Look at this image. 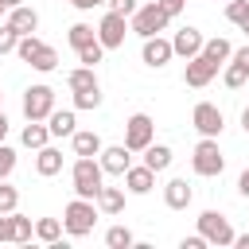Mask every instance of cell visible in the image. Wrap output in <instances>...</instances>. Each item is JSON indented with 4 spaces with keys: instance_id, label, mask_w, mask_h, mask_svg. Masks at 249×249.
Returning a JSON list of instances; mask_svg holds the SVG:
<instances>
[{
    "instance_id": "1",
    "label": "cell",
    "mask_w": 249,
    "mask_h": 249,
    "mask_svg": "<svg viewBox=\"0 0 249 249\" xmlns=\"http://www.w3.org/2000/svg\"><path fill=\"white\" fill-rule=\"evenodd\" d=\"M70 183H74V195L78 198H97L101 183H105V171L93 156H78L74 167H70Z\"/></svg>"
},
{
    "instance_id": "2",
    "label": "cell",
    "mask_w": 249,
    "mask_h": 249,
    "mask_svg": "<svg viewBox=\"0 0 249 249\" xmlns=\"http://www.w3.org/2000/svg\"><path fill=\"white\" fill-rule=\"evenodd\" d=\"M93 226H97V206H93V198H74V202H66V210H62V230H66L70 237H86V233H93Z\"/></svg>"
},
{
    "instance_id": "3",
    "label": "cell",
    "mask_w": 249,
    "mask_h": 249,
    "mask_svg": "<svg viewBox=\"0 0 249 249\" xmlns=\"http://www.w3.org/2000/svg\"><path fill=\"white\" fill-rule=\"evenodd\" d=\"M191 167H195V175H222V167H226V160H222V148H218V140L214 136H202L198 144H195V156H191Z\"/></svg>"
},
{
    "instance_id": "4",
    "label": "cell",
    "mask_w": 249,
    "mask_h": 249,
    "mask_svg": "<svg viewBox=\"0 0 249 249\" xmlns=\"http://www.w3.org/2000/svg\"><path fill=\"white\" fill-rule=\"evenodd\" d=\"M167 12H163V4L156 0V4H144V8H136L132 12V19H128V27L140 35V39H148V35H160L163 27H167Z\"/></svg>"
},
{
    "instance_id": "5",
    "label": "cell",
    "mask_w": 249,
    "mask_h": 249,
    "mask_svg": "<svg viewBox=\"0 0 249 249\" xmlns=\"http://www.w3.org/2000/svg\"><path fill=\"white\" fill-rule=\"evenodd\" d=\"M152 136H156V121L148 113H132L124 121V148L128 152H144L152 144Z\"/></svg>"
},
{
    "instance_id": "6",
    "label": "cell",
    "mask_w": 249,
    "mask_h": 249,
    "mask_svg": "<svg viewBox=\"0 0 249 249\" xmlns=\"http://www.w3.org/2000/svg\"><path fill=\"white\" fill-rule=\"evenodd\" d=\"M198 233L206 237V245H233V226H230L226 214H218V210L198 214Z\"/></svg>"
},
{
    "instance_id": "7",
    "label": "cell",
    "mask_w": 249,
    "mask_h": 249,
    "mask_svg": "<svg viewBox=\"0 0 249 249\" xmlns=\"http://www.w3.org/2000/svg\"><path fill=\"white\" fill-rule=\"evenodd\" d=\"M124 31H128V16H121V12H105L101 23H97V43H101L105 51H117V47L124 43Z\"/></svg>"
},
{
    "instance_id": "8",
    "label": "cell",
    "mask_w": 249,
    "mask_h": 249,
    "mask_svg": "<svg viewBox=\"0 0 249 249\" xmlns=\"http://www.w3.org/2000/svg\"><path fill=\"white\" fill-rule=\"evenodd\" d=\"M54 109V89L51 86H31L23 93V117L27 121H47Z\"/></svg>"
},
{
    "instance_id": "9",
    "label": "cell",
    "mask_w": 249,
    "mask_h": 249,
    "mask_svg": "<svg viewBox=\"0 0 249 249\" xmlns=\"http://www.w3.org/2000/svg\"><path fill=\"white\" fill-rule=\"evenodd\" d=\"M191 124H195L202 136H214V140H218V132L226 128V117H222V109H218V105L198 101V105H195V113H191Z\"/></svg>"
},
{
    "instance_id": "10",
    "label": "cell",
    "mask_w": 249,
    "mask_h": 249,
    "mask_svg": "<svg viewBox=\"0 0 249 249\" xmlns=\"http://www.w3.org/2000/svg\"><path fill=\"white\" fill-rule=\"evenodd\" d=\"M214 74H218V66H214V62H210V58L198 51L195 58H187L183 82H187V86H195V89H202V86H210V78H214Z\"/></svg>"
},
{
    "instance_id": "11",
    "label": "cell",
    "mask_w": 249,
    "mask_h": 249,
    "mask_svg": "<svg viewBox=\"0 0 249 249\" xmlns=\"http://www.w3.org/2000/svg\"><path fill=\"white\" fill-rule=\"evenodd\" d=\"M97 156H101L97 163H101V171H105V175H124V171H128V163H132V152H128L124 144H113V148H101Z\"/></svg>"
},
{
    "instance_id": "12",
    "label": "cell",
    "mask_w": 249,
    "mask_h": 249,
    "mask_svg": "<svg viewBox=\"0 0 249 249\" xmlns=\"http://www.w3.org/2000/svg\"><path fill=\"white\" fill-rule=\"evenodd\" d=\"M202 31L198 27H183V31H175V39H171V51L179 54V58H195L198 51H202Z\"/></svg>"
},
{
    "instance_id": "13",
    "label": "cell",
    "mask_w": 249,
    "mask_h": 249,
    "mask_svg": "<svg viewBox=\"0 0 249 249\" xmlns=\"http://www.w3.org/2000/svg\"><path fill=\"white\" fill-rule=\"evenodd\" d=\"M171 54H175V51H171V39H160V35H148V39H144V62H148V66L160 70V66L171 62Z\"/></svg>"
},
{
    "instance_id": "14",
    "label": "cell",
    "mask_w": 249,
    "mask_h": 249,
    "mask_svg": "<svg viewBox=\"0 0 249 249\" xmlns=\"http://www.w3.org/2000/svg\"><path fill=\"white\" fill-rule=\"evenodd\" d=\"M8 27H12L16 35H35V27H39V16H35V8H23V4L8 8Z\"/></svg>"
},
{
    "instance_id": "15",
    "label": "cell",
    "mask_w": 249,
    "mask_h": 249,
    "mask_svg": "<svg viewBox=\"0 0 249 249\" xmlns=\"http://www.w3.org/2000/svg\"><path fill=\"white\" fill-rule=\"evenodd\" d=\"M124 187H128L132 195H148V191L156 187V171H152L148 163H140V167L128 163V171H124Z\"/></svg>"
},
{
    "instance_id": "16",
    "label": "cell",
    "mask_w": 249,
    "mask_h": 249,
    "mask_svg": "<svg viewBox=\"0 0 249 249\" xmlns=\"http://www.w3.org/2000/svg\"><path fill=\"white\" fill-rule=\"evenodd\" d=\"M191 183L187 179H167V187H163V202L171 206V210H187L191 206Z\"/></svg>"
},
{
    "instance_id": "17",
    "label": "cell",
    "mask_w": 249,
    "mask_h": 249,
    "mask_svg": "<svg viewBox=\"0 0 249 249\" xmlns=\"http://www.w3.org/2000/svg\"><path fill=\"white\" fill-rule=\"evenodd\" d=\"M35 171H39L43 179L58 175V171H62V152H58V148H51V144H43V148H39V156H35Z\"/></svg>"
},
{
    "instance_id": "18",
    "label": "cell",
    "mask_w": 249,
    "mask_h": 249,
    "mask_svg": "<svg viewBox=\"0 0 249 249\" xmlns=\"http://www.w3.org/2000/svg\"><path fill=\"white\" fill-rule=\"evenodd\" d=\"M97 210H105V214H121L124 210V187H105L101 183V191H97Z\"/></svg>"
},
{
    "instance_id": "19",
    "label": "cell",
    "mask_w": 249,
    "mask_h": 249,
    "mask_svg": "<svg viewBox=\"0 0 249 249\" xmlns=\"http://www.w3.org/2000/svg\"><path fill=\"white\" fill-rule=\"evenodd\" d=\"M74 109H51V117H47V128H51V136H74Z\"/></svg>"
},
{
    "instance_id": "20",
    "label": "cell",
    "mask_w": 249,
    "mask_h": 249,
    "mask_svg": "<svg viewBox=\"0 0 249 249\" xmlns=\"http://www.w3.org/2000/svg\"><path fill=\"white\" fill-rule=\"evenodd\" d=\"M31 233H35V226H31V218H23V214H8V241H16V245H23V241H31Z\"/></svg>"
},
{
    "instance_id": "21",
    "label": "cell",
    "mask_w": 249,
    "mask_h": 249,
    "mask_svg": "<svg viewBox=\"0 0 249 249\" xmlns=\"http://www.w3.org/2000/svg\"><path fill=\"white\" fill-rule=\"evenodd\" d=\"M144 163H148L156 175L167 171V167H171V148H167V144H148V148H144Z\"/></svg>"
},
{
    "instance_id": "22",
    "label": "cell",
    "mask_w": 249,
    "mask_h": 249,
    "mask_svg": "<svg viewBox=\"0 0 249 249\" xmlns=\"http://www.w3.org/2000/svg\"><path fill=\"white\" fill-rule=\"evenodd\" d=\"M27 66H35V70L51 74V70L58 66V51H54V47H47V43H39V47H35V54L27 58Z\"/></svg>"
},
{
    "instance_id": "23",
    "label": "cell",
    "mask_w": 249,
    "mask_h": 249,
    "mask_svg": "<svg viewBox=\"0 0 249 249\" xmlns=\"http://www.w3.org/2000/svg\"><path fill=\"white\" fill-rule=\"evenodd\" d=\"M70 140H74V156H97V152H101V136H97V132H78V128H74Z\"/></svg>"
},
{
    "instance_id": "24",
    "label": "cell",
    "mask_w": 249,
    "mask_h": 249,
    "mask_svg": "<svg viewBox=\"0 0 249 249\" xmlns=\"http://www.w3.org/2000/svg\"><path fill=\"white\" fill-rule=\"evenodd\" d=\"M35 237L47 241V245H58V241H62V222H58V218H39V222H35Z\"/></svg>"
},
{
    "instance_id": "25",
    "label": "cell",
    "mask_w": 249,
    "mask_h": 249,
    "mask_svg": "<svg viewBox=\"0 0 249 249\" xmlns=\"http://www.w3.org/2000/svg\"><path fill=\"white\" fill-rule=\"evenodd\" d=\"M202 54H206L214 66H222V62L233 54V47H230V39H206V43H202Z\"/></svg>"
},
{
    "instance_id": "26",
    "label": "cell",
    "mask_w": 249,
    "mask_h": 249,
    "mask_svg": "<svg viewBox=\"0 0 249 249\" xmlns=\"http://www.w3.org/2000/svg\"><path fill=\"white\" fill-rule=\"evenodd\" d=\"M47 140H51V128H47V124H39V121H27V128H23V144L39 152Z\"/></svg>"
},
{
    "instance_id": "27",
    "label": "cell",
    "mask_w": 249,
    "mask_h": 249,
    "mask_svg": "<svg viewBox=\"0 0 249 249\" xmlns=\"http://www.w3.org/2000/svg\"><path fill=\"white\" fill-rule=\"evenodd\" d=\"M66 86H70V89H89V86H97L93 66H78V70H70V74H66Z\"/></svg>"
},
{
    "instance_id": "28",
    "label": "cell",
    "mask_w": 249,
    "mask_h": 249,
    "mask_svg": "<svg viewBox=\"0 0 249 249\" xmlns=\"http://www.w3.org/2000/svg\"><path fill=\"white\" fill-rule=\"evenodd\" d=\"M105 245H109V249H132V245H136V237H132V230H128V226H113V230L105 233Z\"/></svg>"
},
{
    "instance_id": "29",
    "label": "cell",
    "mask_w": 249,
    "mask_h": 249,
    "mask_svg": "<svg viewBox=\"0 0 249 249\" xmlns=\"http://www.w3.org/2000/svg\"><path fill=\"white\" fill-rule=\"evenodd\" d=\"M66 39H70V47H74V51H82V47H86V43H93V39H97V31H93V27H89V23H74V27H70V35H66Z\"/></svg>"
},
{
    "instance_id": "30",
    "label": "cell",
    "mask_w": 249,
    "mask_h": 249,
    "mask_svg": "<svg viewBox=\"0 0 249 249\" xmlns=\"http://www.w3.org/2000/svg\"><path fill=\"white\" fill-rule=\"evenodd\" d=\"M97 105H101V86L74 89V109H97Z\"/></svg>"
},
{
    "instance_id": "31",
    "label": "cell",
    "mask_w": 249,
    "mask_h": 249,
    "mask_svg": "<svg viewBox=\"0 0 249 249\" xmlns=\"http://www.w3.org/2000/svg\"><path fill=\"white\" fill-rule=\"evenodd\" d=\"M101 54H105V47L93 39V43H86V47L78 51V62H82V66H97V62H101Z\"/></svg>"
},
{
    "instance_id": "32",
    "label": "cell",
    "mask_w": 249,
    "mask_h": 249,
    "mask_svg": "<svg viewBox=\"0 0 249 249\" xmlns=\"http://www.w3.org/2000/svg\"><path fill=\"white\" fill-rule=\"evenodd\" d=\"M16 206H19V191H16V187H8V183L0 179V214H12Z\"/></svg>"
},
{
    "instance_id": "33",
    "label": "cell",
    "mask_w": 249,
    "mask_h": 249,
    "mask_svg": "<svg viewBox=\"0 0 249 249\" xmlns=\"http://www.w3.org/2000/svg\"><path fill=\"white\" fill-rule=\"evenodd\" d=\"M222 82H226L230 89H241V86L249 82V74H245V70H241L237 62H230V66H226V74H222Z\"/></svg>"
},
{
    "instance_id": "34",
    "label": "cell",
    "mask_w": 249,
    "mask_h": 249,
    "mask_svg": "<svg viewBox=\"0 0 249 249\" xmlns=\"http://www.w3.org/2000/svg\"><path fill=\"white\" fill-rule=\"evenodd\" d=\"M245 16H249V0H230V4H226V19H230V23H241Z\"/></svg>"
},
{
    "instance_id": "35",
    "label": "cell",
    "mask_w": 249,
    "mask_h": 249,
    "mask_svg": "<svg viewBox=\"0 0 249 249\" xmlns=\"http://www.w3.org/2000/svg\"><path fill=\"white\" fill-rule=\"evenodd\" d=\"M12 171H16V152L8 144H0V179H8Z\"/></svg>"
},
{
    "instance_id": "36",
    "label": "cell",
    "mask_w": 249,
    "mask_h": 249,
    "mask_svg": "<svg viewBox=\"0 0 249 249\" xmlns=\"http://www.w3.org/2000/svg\"><path fill=\"white\" fill-rule=\"evenodd\" d=\"M16 39H19V35H16V31H12L8 23H4V27H0V54H8V51H16Z\"/></svg>"
},
{
    "instance_id": "37",
    "label": "cell",
    "mask_w": 249,
    "mask_h": 249,
    "mask_svg": "<svg viewBox=\"0 0 249 249\" xmlns=\"http://www.w3.org/2000/svg\"><path fill=\"white\" fill-rule=\"evenodd\" d=\"M109 12H121V16H132L136 12V0H105Z\"/></svg>"
},
{
    "instance_id": "38",
    "label": "cell",
    "mask_w": 249,
    "mask_h": 249,
    "mask_svg": "<svg viewBox=\"0 0 249 249\" xmlns=\"http://www.w3.org/2000/svg\"><path fill=\"white\" fill-rule=\"evenodd\" d=\"M183 249H206V237L202 233H191V237H183Z\"/></svg>"
},
{
    "instance_id": "39",
    "label": "cell",
    "mask_w": 249,
    "mask_h": 249,
    "mask_svg": "<svg viewBox=\"0 0 249 249\" xmlns=\"http://www.w3.org/2000/svg\"><path fill=\"white\" fill-rule=\"evenodd\" d=\"M230 58H233V62H237V66H241V70L249 74V47H241V51H233Z\"/></svg>"
},
{
    "instance_id": "40",
    "label": "cell",
    "mask_w": 249,
    "mask_h": 249,
    "mask_svg": "<svg viewBox=\"0 0 249 249\" xmlns=\"http://www.w3.org/2000/svg\"><path fill=\"white\" fill-rule=\"evenodd\" d=\"M160 4H163V12H167V16H179V12L187 8V0H160Z\"/></svg>"
},
{
    "instance_id": "41",
    "label": "cell",
    "mask_w": 249,
    "mask_h": 249,
    "mask_svg": "<svg viewBox=\"0 0 249 249\" xmlns=\"http://www.w3.org/2000/svg\"><path fill=\"white\" fill-rule=\"evenodd\" d=\"M70 4H74L78 12H93V8H101L105 0H70Z\"/></svg>"
},
{
    "instance_id": "42",
    "label": "cell",
    "mask_w": 249,
    "mask_h": 249,
    "mask_svg": "<svg viewBox=\"0 0 249 249\" xmlns=\"http://www.w3.org/2000/svg\"><path fill=\"white\" fill-rule=\"evenodd\" d=\"M237 191H241V195H245V198H249V167H245V171H241V179H237Z\"/></svg>"
},
{
    "instance_id": "43",
    "label": "cell",
    "mask_w": 249,
    "mask_h": 249,
    "mask_svg": "<svg viewBox=\"0 0 249 249\" xmlns=\"http://www.w3.org/2000/svg\"><path fill=\"white\" fill-rule=\"evenodd\" d=\"M233 245L237 249H249V233H233Z\"/></svg>"
},
{
    "instance_id": "44",
    "label": "cell",
    "mask_w": 249,
    "mask_h": 249,
    "mask_svg": "<svg viewBox=\"0 0 249 249\" xmlns=\"http://www.w3.org/2000/svg\"><path fill=\"white\" fill-rule=\"evenodd\" d=\"M0 241H8V214H0Z\"/></svg>"
},
{
    "instance_id": "45",
    "label": "cell",
    "mask_w": 249,
    "mask_h": 249,
    "mask_svg": "<svg viewBox=\"0 0 249 249\" xmlns=\"http://www.w3.org/2000/svg\"><path fill=\"white\" fill-rule=\"evenodd\" d=\"M4 136H8V117L0 113V144H4Z\"/></svg>"
},
{
    "instance_id": "46",
    "label": "cell",
    "mask_w": 249,
    "mask_h": 249,
    "mask_svg": "<svg viewBox=\"0 0 249 249\" xmlns=\"http://www.w3.org/2000/svg\"><path fill=\"white\" fill-rule=\"evenodd\" d=\"M241 128L249 132V109H241Z\"/></svg>"
},
{
    "instance_id": "47",
    "label": "cell",
    "mask_w": 249,
    "mask_h": 249,
    "mask_svg": "<svg viewBox=\"0 0 249 249\" xmlns=\"http://www.w3.org/2000/svg\"><path fill=\"white\" fill-rule=\"evenodd\" d=\"M237 27H241V31H249V16H245V19H241V23H237Z\"/></svg>"
},
{
    "instance_id": "48",
    "label": "cell",
    "mask_w": 249,
    "mask_h": 249,
    "mask_svg": "<svg viewBox=\"0 0 249 249\" xmlns=\"http://www.w3.org/2000/svg\"><path fill=\"white\" fill-rule=\"evenodd\" d=\"M4 4H8V8H16V4H23V0H4Z\"/></svg>"
},
{
    "instance_id": "49",
    "label": "cell",
    "mask_w": 249,
    "mask_h": 249,
    "mask_svg": "<svg viewBox=\"0 0 249 249\" xmlns=\"http://www.w3.org/2000/svg\"><path fill=\"white\" fill-rule=\"evenodd\" d=\"M4 12H8V4H4V0H0V16H4Z\"/></svg>"
},
{
    "instance_id": "50",
    "label": "cell",
    "mask_w": 249,
    "mask_h": 249,
    "mask_svg": "<svg viewBox=\"0 0 249 249\" xmlns=\"http://www.w3.org/2000/svg\"><path fill=\"white\" fill-rule=\"evenodd\" d=\"M0 97H4V93H0Z\"/></svg>"
}]
</instances>
